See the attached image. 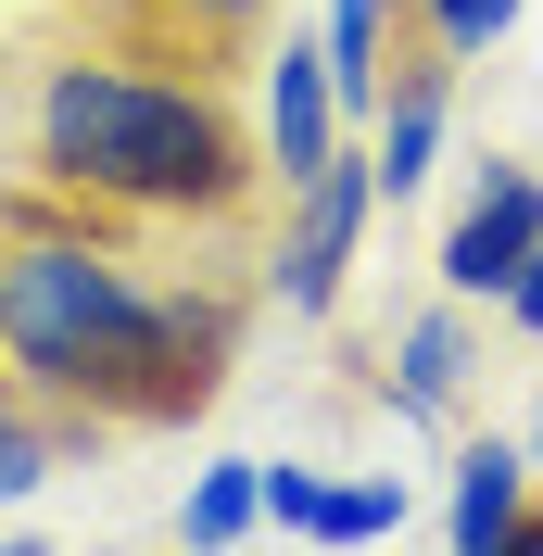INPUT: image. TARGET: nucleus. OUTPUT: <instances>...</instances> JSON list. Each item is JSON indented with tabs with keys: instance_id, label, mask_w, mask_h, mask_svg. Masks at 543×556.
<instances>
[{
	"instance_id": "nucleus-1",
	"label": "nucleus",
	"mask_w": 543,
	"mask_h": 556,
	"mask_svg": "<svg viewBox=\"0 0 543 556\" xmlns=\"http://www.w3.org/2000/svg\"><path fill=\"white\" fill-rule=\"evenodd\" d=\"M0 354L38 405H89L114 430H190L228 392L240 304L228 291H152L114 241L26 215V228H0Z\"/></svg>"
},
{
	"instance_id": "nucleus-2",
	"label": "nucleus",
	"mask_w": 543,
	"mask_h": 556,
	"mask_svg": "<svg viewBox=\"0 0 543 556\" xmlns=\"http://www.w3.org/2000/svg\"><path fill=\"white\" fill-rule=\"evenodd\" d=\"M26 165L76 215H152V228H228L253 203V127L203 64L152 76L127 51H51L26 76Z\"/></svg>"
},
{
	"instance_id": "nucleus-3",
	"label": "nucleus",
	"mask_w": 543,
	"mask_h": 556,
	"mask_svg": "<svg viewBox=\"0 0 543 556\" xmlns=\"http://www.w3.org/2000/svg\"><path fill=\"white\" fill-rule=\"evenodd\" d=\"M367 203H379V152H367V139H341L329 165L291 190V215H278V241H266V291L291 316H329L341 304L354 241H367Z\"/></svg>"
},
{
	"instance_id": "nucleus-4",
	"label": "nucleus",
	"mask_w": 543,
	"mask_h": 556,
	"mask_svg": "<svg viewBox=\"0 0 543 556\" xmlns=\"http://www.w3.org/2000/svg\"><path fill=\"white\" fill-rule=\"evenodd\" d=\"M531 241H543V177L531 165H480L468 215L442 228V291L455 304H506V278L531 266Z\"/></svg>"
},
{
	"instance_id": "nucleus-5",
	"label": "nucleus",
	"mask_w": 543,
	"mask_h": 556,
	"mask_svg": "<svg viewBox=\"0 0 543 556\" xmlns=\"http://www.w3.org/2000/svg\"><path fill=\"white\" fill-rule=\"evenodd\" d=\"M341 127H354V114H341L329 38H304V26H291V38L266 51V177H278V190H304V177L341 152Z\"/></svg>"
},
{
	"instance_id": "nucleus-6",
	"label": "nucleus",
	"mask_w": 543,
	"mask_h": 556,
	"mask_svg": "<svg viewBox=\"0 0 543 556\" xmlns=\"http://www.w3.org/2000/svg\"><path fill=\"white\" fill-rule=\"evenodd\" d=\"M468 380H480V342H468V304L442 291L430 316H405V329H392V354H379V392H392V417L442 430V417L468 405Z\"/></svg>"
},
{
	"instance_id": "nucleus-7",
	"label": "nucleus",
	"mask_w": 543,
	"mask_h": 556,
	"mask_svg": "<svg viewBox=\"0 0 543 556\" xmlns=\"http://www.w3.org/2000/svg\"><path fill=\"white\" fill-rule=\"evenodd\" d=\"M531 443H506V430H468L455 443V506H442V544L455 556H518V519H531Z\"/></svg>"
},
{
	"instance_id": "nucleus-8",
	"label": "nucleus",
	"mask_w": 543,
	"mask_h": 556,
	"mask_svg": "<svg viewBox=\"0 0 543 556\" xmlns=\"http://www.w3.org/2000/svg\"><path fill=\"white\" fill-rule=\"evenodd\" d=\"M442 89H455V64H417L405 89H379V139L367 152H379V190H392V203L442 165Z\"/></svg>"
},
{
	"instance_id": "nucleus-9",
	"label": "nucleus",
	"mask_w": 543,
	"mask_h": 556,
	"mask_svg": "<svg viewBox=\"0 0 543 556\" xmlns=\"http://www.w3.org/2000/svg\"><path fill=\"white\" fill-rule=\"evenodd\" d=\"M114 26L165 38V51H190V64H228V51H253L266 0H114Z\"/></svg>"
},
{
	"instance_id": "nucleus-10",
	"label": "nucleus",
	"mask_w": 543,
	"mask_h": 556,
	"mask_svg": "<svg viewBox=\"0 0 543 556\" xmlns=\"http://www.w3.org/2000/svg\"><path fill=\"white\" fill-rule=\"evenodd\" d=\"M89 430H114V417H89V405H51V417H26V405H0V506H26L51 468H64Z\"/></svg>"
},
{
	"instance_id": "nucleus-11",
	"label": "nucleus",
	"mask_w": 543,
	"mask_h": 556,
	"mask_svg": "<svg viewBox=\"0 0 543 556\" xmlns=\"http://www.w3.org/2000/svg\"><path fill=\"white\" fill-rule=\"evenodd\" d=\"M177 531L190 544H253L266 531V455H215L203 481H190V506H177Z\"/></svg>"
},
{
	"instance_id": "nucleus-12",
	"label": "nucleus",
	"mask_w": 543,
	"mask_h": 556,
	"mask_svg": "<svg viewBox=\"0 0 543 556\" xmlns=\"http://www.w3.org/2000/svg\"><path fill=\"white\" fill-rule=\"evenodd\" d=\"M518 13H531V0H417V38H430V64H480Z\"/></svg>"
},
{
	"instance_id": "nucleus-13",
	"label": "nucleus",
	"mask_w": 543,
	"mask_h": 556,
	"mask_svg": "<svg viewBox=\"0 0 543 556\" xmlns=\"http://www.w3.org/2000/svg\"><path fill=\"white\" fill-rule=\"evenodd\" d=\"M405 531V481H329L316 493V544H392Z\"/></svg>"
},
{
	"instance_id": "nucleus-14",
	"label": "nucleus",
	"mask_w": 543,
	"mask_h": 556,
	"mask_svg": "<svg viewBox=\"0 0 543 556\" xmlns=\"http://www.w3.org/2000/svg\"><path fill=\"white\" fill-rule=\"evenodd\" d=\"M316 493H329L316 468H266V519H278V531H304V544H316Z\"/></svg>"
},
{
	"instance_id": "nucleus-15",
	"label": "nucleus",
	"mask_w": 543,
	"mask_h": 556,
	"mask_svg": "<svg viewBox=\"0 0 543 556\" xmlns=\"http://www.w3.org/2000/svg\"><path fill=\"white\" fill-rule=\"evenodd\" d=\"M506 316H518V329H531V342H543V241H531V266L506 278Z\"/></svg>"
},
{
	"instance_id": "nucleus-16",
	"label": "nucleus",
	"mask_w": 543,
	"mask_h": 556,
	"mask_svg": "<svg viewBox=\"0 0 543 556\" xmlns=\"http://www.w3.org/2000/svg\"><path fill=\"white\" fill-rule=\"evenodd\" d=\"M0 405H26V380H13V354H0Z\"/></svg>"
},
{
	"instance_id": "nucleus-17",
	"label": "nucleus",
	"mask_w": 543,
	"mask_h": 556,
	"mask_svg": "<svg viewBox=\"0 0 543 556\" xmlns=\"http://www.w3.org/2000/svg\"><path fill=\"white\" fill-rule=\"evenodd\" d=\"M531 468H543V405H531Z\"/></svg>"
}]
</instances>
